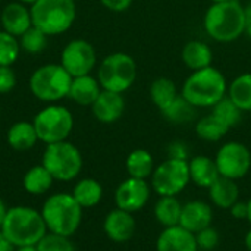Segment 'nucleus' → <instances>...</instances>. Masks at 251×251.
<instances>
[{
  "instance_id": "f257e3e1",
  "label": "nucleus",
  "mask_w": 251,
  "mask_h": 251,
  "mask_svg": "<svg viewBox=\"0 0 251 251\" xmlns=\"http://www.w3.org/2000/svg\"><path fill=\"white\" fill-rule=\"evenodd\" d=\"M207 35L219 43H231L246 32V7L238 0L212 3L203 18Z\"/></svg>"
},
{
  "instance_id": "f03ea898",
  "label": "nucleus",
  "mask_w": 251,
  "mask_h": 251,
  "mask_svg": "<svg viewBox=\"0 0 251 251\" xmlns=\"http://www.w3.org/2000/svg\"><path fill=\"white\" fill-rule=\"evenodd\" d=\"M1 232L15 247L37 246L47 234L41 212L28 206H13L7 210Z\"/></svg>"
},
{
  "instance_id": "7ed1b4c3",
  "label": "nucleus",
  "mask_w": 251,
  "mask_h": 251,
  "mask_svg": "<svg viewBox=\"0 0 251 251\" xmlns=\"http://www.w3.org/2000/svg\"><path fill=\"white\" fill-rule=\"evenodd\" d=\"M226 91L228 82L224 74L213 66H207L199 71H193V74L185 79L182 85L181 96L199 109L213 107L226 96Z\"/></svg>"
},
{
  "instance_id": "20e7f679",
  "label": "nucleus",
  "mask_w": 251,
  "mask_h": 251,
  "mask_svg": "<svg viewBox=\"0 0 251 251\" xmlns=\"http://www.w3.org/2000/svg\"><path fill=\"white\" fill-rule=\"evenodd\" d=\"M41 216L47 231L65 237H72L82 221V207L69 193H56L46 199Z\"/></svg>"
},
{
  "instance_id": "39448f33",
  "label": "nucleus",
  "mask_w": 251,
  "mask_h": 251,
  "mask_svg": "<svg viewBox=\"0 0 251 251\" xmlns=\"http://www.w3.org/2000/svg\"><path fill=\"white\" fill-rule=\"evenodd\" d=\"M29 10L32 25L46 35L66 32L76 18L75 0H37Z\"/></svg>"
},
{
  "instance_id": "423d86ee",
  "label": "nucleus",
  "mask_w": 251,
  "mask_h": 251,
  "mask_svg": "<svg viewBox=\"0 0 251 251\" xmlns=\"http://www.w3.org/2000/svg\"><path fill=\"white\" fill-rule=\"evenodd\" d=\"M28 84L34 97L46 103H56L68 97L72 76L62 65L49 63L37 68Z\"/></svg>"
},
{
  "instance_id": "0eeeda50",
  "label": "nucleus",
  "mask_w": 251,
  "mask_h": 251,
  "mask_svg": "<svg viewBox=\"0 0 251 251\" xmlns=\"http://www.w3.org/2000/svg\"><path fill=\"white\" fill-rule=\"evenodd\" d=\"M41 165L51 174L54 179L69 182L81 174L82 156L76 146L65 140L47 144L43 153Z\"/></svg>"
},
{
  "instance_id": "6e6552de",
  "label": "nucleus",
  "mask_w": 251,
  "mask_h": 251,
  "mask_svg": "<svg viewBox=\"0 0 251 251\" xmlns=\"http://www.w3.org/2000/svg\"><path fill=\"white\" fill-rule=\"evenodd\" d=\"M97 79L103 90L125 93L137 79V63L126 53H112L99 66Z\"/></svg>"
},
{
  "instance_id": "1a4fd4ad",
  "label": "nucleus",
  "mask_w": 251,
  "mask_h": 251,
  "mask_svg": "<svg viewBox=\"0 0 251 251\" xmlns=\"http://www.w3.org/2000/svg\"><path fill=\"white\" fill-rule=\"evenodd\" d=\"M32 124L38 141H43L44 144H53L65 141L71 135L74 128V116L68 107L50 104L35 115Z\"/></svg>"
},
{
  "instance_id": "9d476101",
  "label": "nucleus",
  "mask_w": 251,
  "mask_h": 251,
  "mask_svg": "<svg viewBox=\"0 0 251 251\" xmlns=\"http://www.w3.org/2000/svg\"><path fill=\"white\" fill-rule=\"evenodd\" d=\"M190 182L191 179L188 160L168 157L160 165H157L151 174V188L159 194V197H176L187 188Z\"/></svg>"
},
{
  "instance_id": "9b49d317",
  "label": "nucleus",
  "mask_w": 251,
  "mask_h": 251,
  "mask_svg": "<svg viewBox=\"0 0 251 251\" xmlns=\"http://www.w3.org/2000/svg\"><path fill=\"white\" fill-rule=\"evenodd\" d=\"M221 176L238 181L251 169V151L240 141H228L222 144L215 157Z\"/></svg>"
},
{
  "instance_id": "f8f14e48",
  "label": "nucleus",
  "mask_w": 251,
  "mask_h": 251,
  "mask_svg": "<svg viewBox=\"0 0 251 251\" xmlns=\"http://www.w3.org/2000/svg\"><path fill=\"white\" fill-rule=\"evenodd\" d=\"M97 62V54L93 44L87 40H72L69 41L60 54V65L68 71V74L75 76L90 75Z\"/></svg>"
},
{
  "instance_id": "ddd939ff",
  "label": "nucleus",
  "mask_w": 251,
  "mask_h": 251,
  "mask_svg": "<svg viewBox=\"0 0 251 251\" xmlns=\"http://www.w3.org/2000/svg\"><path fill=\"white\" fill-rule=\"evenodd\" d=\"M151 188L146 179L138 178H128L121 182L115 191V203L118 209L126 210L129 213H135L141 210L149 199H150Z\"/></svg>"
},
{
  "instance_id": "4468645a",
  "label": "nucleus",
  "mask_w": 251,
  "mask_h": 251,
  "mask_svg": "<svg viewBox=\"0 0 251 251\" xmlns=\"http://www.w3.org/2000/svg\"><path fill=\"white\" fill-rule=\"evenodd\" d=\"M135 228H137V222L132 213L118 207L109 212L103 222L104 234L110 241L118 244L129 241L135 234Z\"/></svg>"
},
{
  "instance_id": "2eb2a0df",
  "label": "nucleus",
  "mask_w": 251,
  "mask_h": 251,
  "mask_svg": "<svg viewBox=\"0 0 251 251\" xmlns=\"http://www.w3.org/2000/svg\"><path fill=\"white\" fill-rule=\"evenodd\" d=\"M213 209L209 203L203 200H193L182 204L179 225L187 231L197 234L209 226H212Z\"/></svg>"
},
{
  "instance_id": "dca6fc26",
  "label": "nucleus",
  "mask_w": 251,
  "mask_h": 251,
  "mask_svg": "<svg viewBox=\"0 0 251 251\" xmlns=\"http://www.w3.org/2000/svg\"><path fill=\"white\" fill-rule=\"evenodd\" d=\"M94 118L101 124H113L119 121L125 112V100L121 93L101 90L96 101L91 104Z\"/></svg>"
},
{
  "instance_id": "f3484780",
  "label": "nucleus",
  "mask_w": 251,
  "mask_h": 251,
  "mask_svg": "<svg viewBox=\"0 0 251 251\" xmlns=\"http://www.w3.org/2000/svg\"><path fill=\"white\" fill-rule=\"evenodd\" d=\"M157 251H199L196 234L181 225L165 228L156 241Z\"/></svg>"
},
{
  "instance_id": "a211bd4d",
  "label": "nucleus",
  "mask_w": 251,
  "mask_h": 251,
  "mask_svg": "<svg viewBox=\"0 0 251 251\" xmlns=\"http://www.w3.org/2000/svg\"><path fill=\"white\" fill-rule=\"evenodd\" d=\"M0 22H1L3 31L15 37H21L28 28L32 26L31 10H28L24 3H19V1L9 3L1 10Z\"/></svg>"
},
{
  "instance_id": "6ab92c4d",
  "label": "nucleus",
  "mask_w": 251,
  "mask_h": 251,
  "mask_svg": "<svg viewBox=\"0 0 251 251\" xmlns=\"http://www.w3.org/2000/svg\"><path fill=\"white\" fill-rule=\"evenodd\" d=\"M209 197L213 206L222 210H229L240 200V187L237 181L219 176L209 188Z\"/></svg>"
},
{
  "instance_id": "aec40b11",
  "label": "nucleus",
  "mask_w": 251,
  "mask_h": 251,
  "mask_svg": "<svg viewBox=\"0 0 251 251\" xmlns=\"http://www.w3.org/2000/svg\"><path fill=\"white\" fill-rule=\"evenodd\" d=\"M101 85L97 78L91 75H82L72 78L68 97L79 106H91L99 94L101 93Z\"/></svg>"
},
{
  "instance_id": "412c9836",
  "label": "nucleus",
  "mask_w": 251,
  "mask_h": 251,
  "mask_svg": "<svg viewBox=\"0 0 251 251\" xmlns=\"http://www.w3.org/2000/svg\"><path fill=\"white\" fill-rule=\"evenodd\" d=\"M190 179L200 188H210V185L221 176L215 159L207 156H196L188 160Z\"/></svg>"
},
{
  "instance_id": "4be33fe9",
  "label": "nucleus",
  "mask_w": 251,
  "mask_h": 251,
  "mask_svg": "<svg viewBox=\"0 0 251 251\" xmlns=\"http://www.w3.org/2000/svg\"><path fill=\"white\" fill-rule=\"evenodd\" d=\"M181 59L188 69L199 71V69L212 66L213 51L206 43L200 40H193V41H188L182 47Z\"/></svg>"
},
{
  "instance_id": "5701e85b",
  "label": "nucleus",
  "mask_w": 251,
  "mask_h": 251,
  "mask_svg": "<svg viewBox=\"0 0 251 251\" xmlns=\"http://www.w3.org/2000/svg\"><path fill=\"white\" fill-rule=\"evenodd\" d=\"M37 141H38V137H37L32 122L19 121L13 124L7 131V143L13 150H18V151L29 150L35 146Z\"/></svg>"
},
{
  "instance_id": "b1692460",
  "label": "nucleus",
  "mask_w": 251,
  "mask_h": 251,
  "mask_svg": "<svg viewBox=\"0 0 251 251\" xmlns=\"http://www.w3.org/2000/svg\"><path fill=\"white\" fill-rule=\"evenodd\" d=\"M154 218L156 221L163 226H175L179 225L181 219V212H182V204L176 197L172 196H162L156 204H154Z\"/></svg>"
},
{
  "instance_id": "393cba45",
  "label": "nucleus",
  "mask_w": 251,
  "mask_h": 251,
  "mask_svg": "<svg viewBox=\"0 0 251 251\" xmlns=\"http://www.w3.org/2000/svg\"><path fill=\"white\" fill-rule=\"evenodd\" d=\"M72 196L82 209H91L101 201L103 187L93 178H84L75 184Z\"/></svg>"
},
{
  "instance_id": "a878e982",
  "label": "nucleus",
  "mask_w": 251,
  "mask_h": 251,
  "mask_svg": "<svg viewBox=\"0 0 251 251\" xmlns=\"http://www.w3.org/2000/svg\"><path fill=\"white\" fill-rule=\"evenodd\" d=\"M53 181L54 178L51 176V174L43 165H37L26 171L22 179V185L26 193L34 196H41L51 188Z\"/></svg>"
},
{
  "instance_id": "bb28decb",
  "label": "nucleus",
  "mask_w": 251,
  "mask_h": 251,
  "mask_svg": "<svg viewBox=\"0 0 251 251\" xmlns=\"http://www.w3.org/2000/svg\"><path fill=\"white\" fill-rule=\"evenodd\" d=\"M154 168L156 166L153 156L144 149H137L131 151L126 159V171L131 178L147 179L149 176H151Z\"/></svg>"
},
{
  "instance_id": "cd10ccee",
  "label": "nucleus",
  "mask_w": 251,
  "mask_h": 251,
  "mask_svg": "<svg viewBox=\"0 0 251 251\" xmlns=\"http://www.w3.org/2000/svg\"><path fill=\"white\" fill-rule=\"evenodd\" d=\"M178 96L179 94H178L176 85L169 78L160 76V78L154 79L150 85V99H151L153 104L160 112L163 109H166Z\"/></svg>"
},
{
  "instance_id": "c85d7f7f",
  "label": "nucleus",
  "mask_w": 251,
  "mask_h": 251,
  "mask_svg": "<svg viewBox=\"0 0 251 251\" xmlns=\"http://www.w3.org/2000/svg\"><path fill=\"white\" fill-rule=\"evenodd\" d=\"M228 97L243 112H251V74L238 75L228 87Z\"/></svg>"
},
{
  "instance_id": "c756f323",
  "label": "nucleus",
  "mask_w": 251,
  "mask_h": 251,
  "mask_svg": "<svg viewBox=\"0 0 251 251\" xmlns=\"http://www.w3.org/2000/svg\"><path fill=\"white\" fill-rule=\"evenodd\" d=\"M196 109L188 100H185L182 96H178L166 109H163L160 113L163 118L171 124H188L196 118Z\"/></svg>"
},
{
  "instance_id": "7c9ffc66",
  "label": "nucleus",
  "mask_w": 251,
  "mask_h": 251,
  "mask_svg": "<svg viewBox=\"0 0 251 251\" xmlns=\"http://www.w3.org/2000/svg\"><path fill=\"white\" fill-rule=\"evenodd\" d=\"M229 128H226L216 116H213L212 113L199 119L196 124V134L200 140L209 141V143H215L222 140L226 134H228Z\"/></svg>"
},
{
  "instance_id": "2f4dec72",
  "label": "nucleus",
  "mask_w": 251,
  "mask_h": 251,
  "mask_svg": "<svg viewBox=\"0 0 251 251\" xmlns=\"http://www.w3.org/2000/svg\"><path fill=\"white\" fill-rule=\"evenodd\" d=\"M212 115L216 116L226 128L231 129L240 124L243 118V110L238 109V106L228 96H225L212 107Z\"/></svg>"
},
{
  "instance_id": "473e14b6",
  "label": "nucleus",
  "mask_w": 251,
  "mask_h": 251,
  "mask_svg": "<svg viewBox=\"0 0 251 251\" xmlns=\"http://www.w3.org/2000/svg\"><path fill=\"white\" fill-rule=\"evenodd\" d=\"M21 53V44L18 37L0 31V66H12Z\"/></svg>"
},
{
  "instance_id": "72a5a7b5",
  "label": "nucleus",
  "mask_w": 251,
  "mask_h": 251,
  "mask_svg": "<svg viewBox=\"0 0 251 251\" xmlns=\"http://www.w3.org/2000/svg\"><path fill=\"white\" fill-rule=\"evenodd\" d=\"M47 37L41 29H38L37 26H31L28 28L21 37H19V44L21 49L29 54H38L41 53L46 46H47Z\"/></svg>"
},
{
  "instance_id": "f704fd0d",
  "label": "nucleus",
  "mask_w": 251,
  "mask_h": 251,
  "mask_svg": "<svg viewBox=\"0 0 251 251\" xmlns=\"http://www.w3.org/2000/svg\"><path fill=\"white\" fill-rule=\"evenodd\" d=\"M71 237L47 232L37 244L38 251H76L74 243L69 240Z\"/></svg>"
},
{
  "instance_id": "c9c22d12",
  "label": "nucleus",
  "mask_w": 251,
  "mask_h": 251,
  "mask_svg": "<svg viewBox=\"0 0 251 251\" xmlns=\"http://www.w3.org/2000/svg\"><path fill=\"white\" fill-rule=\"evenodd\" d=\"M196 241H197L199 250L212 251L219 244V234L213 226H209L196 234Z\"/></svg>"
},
{
  "instance_id": "e433bc0d",
  "label": "nucleus",
  "mask_w": 251,
  "mask_h": 251,
  "mask_svg": "<svg viewBox=\"0 0 251 251\" xmlns=\"http://www.w3.org/2000/svg\"><path fill=\"white\" fill-rule=\"evenodd\" d=\"M16 85V75L10 66H0V94L10 93Z\"/></svg>"
},
{
  "instance_id": "4c0bfd02",
  "label": "nucleus",
  "mask_w": 251,
  "mask_h": 251,
  "mask_svg": "<svg viewBox=\"0 0 251 251\" xmlns=\"http://www.w3.org/2000/svg\"><path fill=\"white\" fill-rule=\"evenodd\" d=\"M168 156L171 159H181V160H188V147L184 141H174L168 146Z\"/></svg>"
},
{
  "instance_id": "58836bf2",
  "label": "nucleus",
  "mask_w": 251,
  "mask_h": 251,
  "mask_svg": "<svg viewBox=\"0 0 251 251\" xmlns=\"http://www.w3.org/2000/svg\"><path fill=\"white\" fill-rule=\"evenodd\" d=\"M134 0H100V3L112 12H125L131 7Z\"/></svg>"
},
{
  "instance_id": "ea45409f",
  "label": "nucleus",
  "mask_w": 251,
  "mask_h": 251,
  "mask_svg": "<svg viewBox=\"0 0 251 251\" xmlns=\"http://www.w3.org/2000/svg\"><path fill=\"white\" fill-rule=\"evenodd\" d=\"M232 218L238 219V221H243V219H247L249 216V206H247V201H241L238 200L231 209H229Z\"/></svg>"
},
{
  "instance_id": "a19ab883",
  "label": "nucleus",
  "mask_w": 251,
  "mask_h": 251,
  "mask_svg": "<svg viewBox=\"0 0 251 251\" xmlns=\"http://www.w3.org/2000/svg\"><path fill=\"white\" fill-rule=\"evenodd\" d=\"M16 247L6 238V235L0 229V251H15Z\"/></svg>"
},
{
  "instance_id": "79ce46f5",
  "label": "nucleus",
  "mask_w": 251,
  "mask_h": 251,
  "mask_svg": "<svg viewBox=\"0 0 251 251\" xmlns=\"http://www.w3.org/2000/svg\"><path fill=\"white\" fill-rule=\"evenodd\" d=\"M246 34L251 38V3L246 7Z\"/></svg>"
},
{
  "instance_id": "37998d69",
  "label": "nucleus",
  "mask_w": 251,
  "mask_h": 251,
  "mask_svg": "<svg viewBox=\"0 0 251 251\" xmlns=\"http://www.w3.org/2000/svg\"><path fill=\"white\" fill-rule=\"evenodd\" d=\"M7 207H6V204H4V201L0 199V229H1V225H3V222H4V218H6V213H7Z\"/></svg>"
},
{
  "instance_id": "c03bdc74",
  "label": "nucleus",
  "mask_w": 251,
  "mask_h": 251,
  "mask_svg": "<svg viewBox=\"0 0 251 251\" xmlns=\"http://www.w3.org/2000/svg\"><path fill=\"white\" fill-rule=\"evenodd\" d=\"M244 244H246V249L251 251V229L246 234V237H244Z\"/></svg>"
},
{
  "instance_id": "a18cd8bd",
  "label": "nucleus",
  "mask_w": 251,
  "mask_h": 251,
  "mask_svg": "<svg viewBox=\"0 0 251 251\" xmlns=\"http://www.w3.org/2000/svg\"><path fill=\"white\" fill-rule=\"evenodd\" d=\"M15 251H38L37 246H24V247H16Z\"/></svg>"
},
{
  "instance_id": "49530a36",
  "label": "nucleus",
  "mask_w": 251,
  "mask_h": 251,
  "mask_svg": "<svg viewBox=\"0 0 251 251\" xmlns=\"http://www.w3.org/2000/svg\"><path fill=\"white\" fill-rule=\"evenodd\" d=\"M247 206H249V216H247V221L251 224V199L247 201Z\"/></svg>"
},
{
  "instance_id": "de8ad7c7",
  "label": "nucleus",
  "mask_w": 251,
  "mask_h": 251,
  "mask_svg": "<svg viewBox=\"0 0 251 251\" xmlns=\"http://www.w3.org/2000/svg\"><path fill=\"white\" fill-rule=\"evenodd\" d=\"M18 1H19V3H24V4H31V6H32L37 0H18Z\"/></svg>"
},
{
  "instance_id": "09e8293b",
  "label": "nucleus",
  "mask_w": 251,
  "mask_h": 251,
  "mask_svg": "<svg viewBox=\"0 0 251 251\" xmlns=\"http://www.w3.org/2000/svg\"><path fill=\"white\" fill-rule=\"evenodd\" d=\"M212 3H222V1H231V0H210Z\"/></svg>"
},
{
  "instance_id": "8fccbe9b",
  "label": "nucleus",
  "mask_w": 251,
  "mask_h": 251,
  "mask_svg": "<svg viewBox=\"0 0 251 251\" xmlns=\"http://www.w3.org/2000/svg\"><path fill=\"white\" fill-rule=\"evenodd\" d=\"M0 113H1V110H0Z\"/></svg>"
},
{
  "instance_id": "3c124183",
  "label": "nucleus",
  "mask_w": 251,
  "mask_h": 251,
  "mask_svg": "<svg viewBox=\"0 0 251 251\" xmlns=\"http://www.w3.org/2000/svg\"><path fill=\"white\" fill-rule=\"evenodd\" d=\"M0 1H1V0H0Z\"/></svg>"
}]
</instances>
